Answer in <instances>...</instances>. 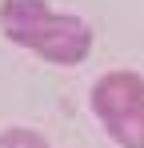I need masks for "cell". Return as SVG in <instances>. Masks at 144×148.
I'll list each match as a JSON object with an SVG mask.
<instances>
[{
	"mask_svg": "<svg viewBox=\"0 0 144 148\" xmlns=\"http://www.w3.org/2000/svg\"><path fill=\"white\" fill-rule=\"evenodd\" d=\"M136 104H144V76L136 72H108L92 92V108L96 116H104V124L132 112Z\"/></svg>",
	"mask_w": 144,
	"mask_h": 148,
	"instance_id": "7a4b0ae2",
	"label": "cell"
},
{
	"mask_svg": "<svg viewBox=\"0 0 144 148\" xmlns=\"http://www.w3.org/2000/svg\"><path fill=\"white\" fill-rule=\"evenodd\" d=\"M0 24L8 40L40 52L52 64H80L92 48V28L80 16H56L44 0H4Z\"/></svg>",
	"mask_w": 144,
	"mask_h": 148,
	"instance_id": "6da1fadb",
	"label": "cell"
},
{
	"mask_svg": "<svg viewBox=\"0 0 144 148\" xmlns=\"http://www.w3.org/2000/svg\"><path fill=\"white\" fill-rule=\"evenodd\" d=\"M108 132L120 148H144V104H136L132 112H124L116 120H108Z\"/></svg>",
	"mask_w": 144,
	"mask_h": 148,
	"instance_id": "3957f363",
	"label": "cell"
},
{
	"mask_svg": "<svg viewBox=\"0 0 144 148\" xmlns=\"http://www.w3.org/2000/svg\"><path fill=\"white\" fill-rule=\"evenodd\" d=\"M0 148H48V140L40 132H28V128H8L0 136Z\"/></svg>",
	"mask_w": 144,
	"mask_h": 148,
	"instance_id": "277c9868",
	"label": "cell"
}]
</instances>
